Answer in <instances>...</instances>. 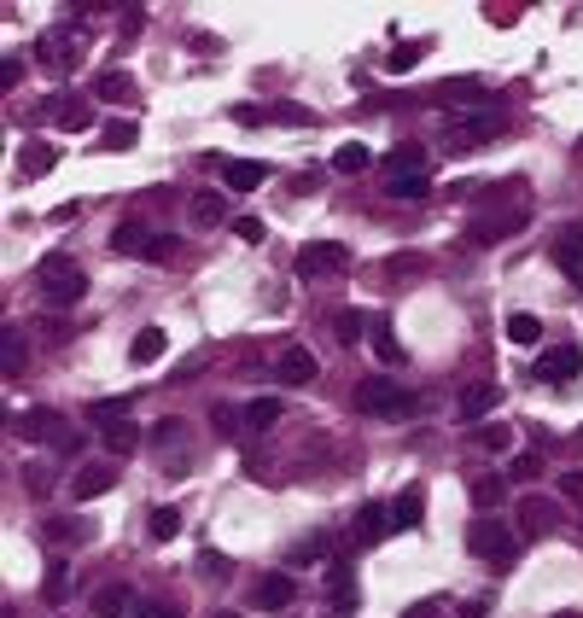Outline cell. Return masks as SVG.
Instances as JSON below:
<instances>
[{
  "mask_svg": "<svg viewBox=\"0 0 583 618\" xmlns=\"http://www.w3.org/2000/svg\"><path fill=\"white\" fill-rule=\"evenodd\" d=\"M560 502H572V508H583V467H572V473H560Z\"/></svg>",
  "mask_w": 583,
  "mask_h": 618,
  "instance_id": "ee69618b",
  "label": "cell"
},
{
  "mask_svg": "<svg viewBox=\"0 0 583 618\" xmlns=\"http://www.w3.org/2000/svg\"><path fill=\"white\" fill-rule=\"evenodd\" d=\"M356 409L379 414V420H409L420 409V397H414L409 385H397V379H362L356 385Z\"/></svg>",
  "mask_w": 583,
  "mask_h": 618,
  "instance_id": "3957f363",
  "label": "cell"
},
{
  "mask_svg": "<svg viewBox=\"0 0 583 618\" xmlns=\"http://www.w3.org/2000/svg\"><path fill=\"white\" fill-rule=\"evenodd\" d=\"M129 607H135V601H129V589H123V584L94 589V618H123Z\"/></svg>",
  "mask_w": 583,
  "mask_h": 618,
  "instance_id": "d4e9b609",
  "label": "cell"
},
{
  "mask_svg": "<svg viewBox=\"0 0 583 618\" xmlns=\"http://www.w3.org/2000/svg\"><path fill=\"white\" fill-rule=\"evenodd\" d=\"M327 595H333V607H339V618L356 613V572L344 566V560H333L327 566Z\"/></svg>",
  "mask_w": 583,
  "mask_h": 618,
  "instance_id": "e0dca14e",
  "label": "cell"
},
{
  "mask_svg": "<svg viewBox=\"0 0 583 618\" xmlns=\"http://www.w3.org/2000/svg\"><path fill=\"white\" fill-rule=\"evenodd\" d=\"M105 146H111V152H123V146H135V140H140V129H135V123H105Z\"/></svg>",
  "mask_w": 583,
  "mask_h": 618,
  "instance_id": "7bdbcfd3",
  "label": "cell"
},
{
  "mask_svg": "<svg viewBox=\"0 0 583 618\" xmlns=\"http://www.w3.org/2000/svg\"><path fill=\"white\" fill-rule=\"evenodd\" d=\"M578 543H583V537H578Z\"/></svg>",
  "mask_w": 583,
  "mask_h": 618,
  "instance_id": "91938a15",
  "label": "cell"
},
{
  "mask_svg": "<svg viewBox=\"0 0 583 618\" xmlns=\"http://www.w3.org/2000/svg\"><path fill=\"white\" fill-rule=\"evenodd\" d=\"M292 601H298V584H292L286 572L263 578V584H251V607H257V613H286Z\"/></svg>",
  "mask_w": 583,
  "mask_h": 618,
  "instance_id": "4fadbf2b",
  "label": "cell"
},
{
  "mask_svg": "<svg viewBox=\"0 0 583 618\" xmlns=\"http://www.w3.org/2000/svg\"><path fill=\"white\" fill-rule=\"evenodd\" d=\"M199 572L222 578V572H234V560H228V554H216V549H205V554H199Z\"/></svg>",
  "mask_w": 583,
  "mask_h": 618,
  "instance_id": "bcb514c9",
  "label": "cell"
},
{
  "mask_svg": "<svg viewBox=\"0 0 583 618\" xmlns=\"http://www.w3.org/2000/svg\"><path fill=\"white\" fill-rule=\"evenodd\" d=\"M88 420H94V426L129 420V397H94V403H88Z\"/></svg>",
  "mask_w": 583,
  "mask_h": 618,
  "instance_id": "1f68e13d",
  "label": "cell"
},
{
  "mask_svg": "<svg viewBox=\"0 0 583 618\" xmlns=\"http://www.w3.org/2000/svg\"><path fill=\"white\" fill-rule=\"evenodd\" d=\"M461 618H484V601H467V607H461Z\"/></svg>",
  "mask_w": 583,
  "mask_h": 618,
  "instance_id": "11a10c76",
  "label": "cell"
},
{
  "mask_svg": "<svg viewBox=\"0 0 583 618\" xmlns=\"http://www.w3.org/2000/svg\"><path fill=\"white\" fill-rule=\"evenodd\" d=\"M94 100H111V105L135 100V82H129L123 70H100V76H94Z\"/></svg>",
  "mask_w": 583,
  "mask_h": 618,
  "instance_id": "603a6c76",
  "label": "cell"
},
{
  "mask_svg": "<svg viewBox=\"0 0 583 618\" xmlns=\"http://www.w3.org/2000/svg\"><path fill=\"white\" fill-rule=\"evenodd\" d=\"M94 519H47V543H88Z\"/></svg>",
  "mask_w": 583,
  "mask_h": 618,
  "instance_id": "4316f807",
  "label": "cell"
},
{
  "mask_svg": "<svg viewBox=\"0 0 583 618\" xmlns=\"http://www.w3.org/2000/svg\"><path fill=\"white\" fill-rule=\"evenodd\" d=\"M216 618H240V613H216Z\"/></svg>",
  "mask_w": 583,
  "mask_h": 618,
  "instance_id": "9f6ffc18",
  "label": "cell"
},
{
  "mask_svg": "<svg viewBox=\"0 0 583 618\" xmlns=\"http://www.w3.org/2000/svg\"><path fill=\"white\" fill-rule=\"evenodd\" d=\"M18 432H30V438H41V444H65L70 438V420L65 414H53V409H24L18 414Z\"/></svg>",
  "mask_w": 583,
  "mask_h": 618,
  "instance_id": "8fae6325",
  "label": "cell"
},
{
  "mask_svg": "<svg viewBox=\"0 0 583 618\" xmlns=\"http://www.w3.org/2000/svg\"><path fill=\"white\" fill-rule=\"evenodd\" d=\"M234 234H240L245 245H257V240H263V222H257V216H240V222H234Z\"/></svg>",
  "mask_w": 583,
  "mask_h": 618,
  "instance_id": "816d5d0a",
  "label": "cell"
},
{
  "mask_svg": "<svg viewBox=\"0 0 583 618\" xmlns=\"http://www.w3.org/2000/svg\"><path fill=\"white\" fill-rule=\"evenodd\" d=\"M391 519H397V531H420V519H426V490L409 484V490L391 502Z\"/></svg>",
  "mask_w": 583,
  "mask_h": 618,
  "instance_id": "ffe728a7",
  "label": "cell"
},
{
  "mask_svg": "<svg viewBox=\"0 0 583 618\" xmlns=\"http://www.w3.org/2000/svg\"><path fill=\"white\" fill-rule=\"evenodd\" d=\"M554 263H560V275L583 292V222H566V228L554 234Z\"/></svg>",
  "mask_w": 583,
  "mask_h": 618,
  "instance_id": "30bf717a",
  "label": "cell"
},
{
  "mask_svg": "<svg viewBox=\"0 0 583 618\" xmlns=\"http://www.w3.org/2000/svg\"><path fill=\"white\" fill-rule=\"evenodd\" d=\"M35 286H41V298L53 309H70L88 298V275H82V263L65 257V251H53V257H41L35 263Z\"/></svg>",
  "mask_w": 583,
  "mask_h": 618,
  "instance_id": "6da1fadb",
  "label": "cell"
},
{
  "mask_svg": "<svg viewBox=\"0 0 583 618\" xmlns=\"http://www.w3.org/2000/svg\"><path fill=\"white\" fill-rule=\"evenodd\" d=\"M175 251H187L181 240H170V234H158V240L146 245V263H158V269H170L175 263Z\"/></svg>",
  "mask_w": 583,
  "mask_h": 618,
  "instance_id": "f35d334b",
  "label": "cell"
},
{
  "mask_svg": "<svg viewBox=\"0 0 583 618\" xmlns=\"http://www.w3.org/2000/svg\"><path fill=\"white\" fill-rule=\"evenodd\" d=\"M467 549L479 554V560H490V566H508L519 554V537H514V525H502V519H473Z\"/></svg>",
  "mask_w": 583,
  "mask_h": 618,
  "instance_id": "5b68a950",
  "label": "cell"
},
{
  "mask_svg": "<svg viewBox=\"0 0 583 618\" xmlns=\"http://www.w3.org/2000/svg\"><path fill=\"white\" fill-rule=\"evenodd\" d=\"M403 618H444V601H438V595H426V601L403 607Z\"/></svg>",
  "mask_w": 583,
  "mask_h": 618,
  "instance_id": "7dc6e473",
  "label": "cell"
},
{
  "mask_svg": "<svg viewBox=\"0 0 583 618\" xmlns=\"http://www.w3.org/2000/svg\"><path fill=\"white\" fill-rule=\"evenodd\" d=\"M339 275H350V251L339 240H321L298 251V280H339Z\"/></svg>",
  "mask_w": 583,
  "mask_h": 618,
  "instance_id": "8992f818",
  "label": "cell"
},
{
  "mask_svg": "<svg viewBox=\"0 0 583 618\" xmlns=\"http://www.w3.org/2000/svg\"><path fill=\"white\" fill-rule=\"evenodd\" d=\"M327 554H333V537H321V531H315V537H304V543H292V566H309V560H327Z\"/></svg>",
  "mask_w": 583,
  "mask_h": 618,
  "instance_id": "e575fe53",
  "label": "cell"
},
{
  "mask_svg": "<svg viewBox=\"0 0 583 618\" xmlns=\"http://www.w3.org/2000/svg\"><path fill=\"white\" fill-rule=\"evenodd\" d=\"M111 484H117V467H111V461H88V467L70 473V496H76V502H94Z\"/></svg>",
  "mask_w": 583,
  "mask_h": 618,
  "instance_id": "7c38bea8",
  "label": "cell"
},
{
  "mask_svg": "<svg viewBox=\"0 0 583 618\" xmlns=\"http://www.w3.org/2000/svg\"><path fill=\"white\" fill-rule=\"evenodd\" d=\"M374 356L385 362V368H397V362H403V344H397V333H391V321H385V315L374 321Z\"/></svg>",
  "mask_w": 583,
  "mask_h": 618,
  "instance_id": "4dcf8cb0",
  "label": "cell"
},
{
  "mask_svg": "<svg viewBox=\"0 0 583 618\" xmlns=\"http://www.w3.org/2000/svg\"><path fill=\"white\" fill-rule=\"evenodd\" d=\"M41 117L53 123V129H65V135H82L88 123H94V111L82 94H53V100H41Z\"/></svg>",
  "mask_w": 583,
  "mask_h": 618,
  "instance_id": "ba28073f",
  "label": "cell"
},
{
  "mask_svg": "<svg viewBox=\"0 0 583 618\" xmlns=\"http://www.w3.org/2000/svg\"><path fill=\"white\" fill-rule=\"evenodd\" d=\"M502 496H508V479H502V473H479V479H473V508H479V514H490Z\"/></svg>",
  "mask_w": 583,
  "mask_h": 618,
  "instance_id": "cb8c5ba5",
  "label": "cell"
},
{
  "mask_svg": "<svg viewBox=\"0 0 583 618\" xmlns=\"http://www.w3.org/2000/svg\"><path fill=\"white\" fill-rule=\"evenodd\" d=\"M164 344H170V339H164V327H140L135 344H129V356L146 368V362H158V356H164Z\"/></svg>",
  "mask_w": 583,
  "mask_h": 618,
  "instance_id": "83f0119b",
  "label": "cell"
},
{
  "mask_svg": "<svg viewBox=\"0 0 583 618\" xmlns=\"http://www.w3.org/2000/svg\"><path fill=\"white\" fill-rule=\"evenodd\" d=\"M368 164H374V152H368L362 140H344L339 152H333V170H339V175H362Z\"/></svg>",
  "mask_w": 583,
  "mask_h": 618,
  "instance_id": "484cf974",
  "label": "cell"
},
{
  "mask_svg": "<svg viewBox=\"0 0 583 618\" xmlns=\"http://www.w3.org/2000/svg\"><path fill=\"white\" fill-rule=\"evenodd\" d=\"M24 368V339H18V327H6V374H18Z\"/></svg>",
  "mask_w": 583,
  "mask_h": 618,
  "instance_id": "f6af8a7d",
  "label": "cell"
},
{
  "mask_svg": "<svg viewBox=\"0 0 583 618\" xmlns=\"http://www.w3.org/2000/svg\"><path fill=\"white\" fill-rule=\"evenodd\" d=\"M175 438H187L181 420H158V426H152V444H175Z\"/></svg>",
  "mask_w": 583,
  "mask_h": 618,
  "instance_id": "f907efd6",
  "label": "cell"
},
{
  "mask_svg": "<svg viewBox=\"0 0 583 618\" xmlns=\"http://www.w3.org/2000/svg\"><path fill=\"white\" fill-rule=\"evenodd\" d=\"M135 618H181V601H164V595H146V601H135Z\"/></svg>",
  "mask_w": 583,
  "mask_h": 618,
  "instance_id": "8d00e7d4",
  "label": "cell"
},
{
  "mask_svg": "<svg viewBox=\"0 0 583 618\" xmlns=\"http://www.w3.org/2000/svg\"><path fill=\"white\" fill-rule=\"evenodd\" d=\"M269 117H275V123H286V129H309V123H315V111H304V105H292V100H280Z\"/></svg>",
  "mask_w": 583,
  "mask_h": 618,
  "instance_id": "74e56055",
  "label": "cell"
},
{
  "mask_svg": "<svg viewBox=\"0 0 583 618\" xmlns=\"http://www.w3.org/2000/svg\"><path fill=\"white\" fill-rule=\"evenodd\" d=\"M146 228H140V222H123V228H117V234H111V251H117V257H146Z\"/></svg>",
  "mask_w": 583,
  "mask_h": 618,
  "instance_id": "f546056e",
  "label": "cell"
},
{
  "mask_svg": "<svg viewBox=\"0 0 583 618\" xmlns=\"http://www.w3.org/2000/svg\"><path fill=\"white\" fill-rule=\"evenodd\" d=\"M420 53H426V41H409V47H397V53H391V70H409Z\"/></svg>",
  "mask_w": 583,
  "mask_h": 618,
  "instance_id": "681fc988",
  "label": "cell"
},
{
  "mask_svg": "<svg viewBox=\"0 0 583 618\" xmlns=\"http://www.w3.org/2000/svg\"><path fill=\"white\" fill-rule=\"evenodd\" d=\"M263 175H269V164H257V158H228V164H222V181H228L234 193L263 187Z\"/></svg>",
  "mask_w": 583,
  "mask_h": 618,
  "instance_id": "d6986e66",
  "label": "cell"
},
{
  "mask_svg": "<svg viewBox=\"0 0 583 618\" xmlns=\"http://www.w3.org/2000/svg\"><path fill=\"white\" fill-rule=\"evenodd\" d=\"M502 403V385H490V379H479V385H467L461 391V403H455V420H484V414Z\"/></svg>",
  "mask_w": 583,
  "mask_h": 618,
  "instance_id": "9a60e30c",
  "label": "cell"
},
{
  "mask_svg": "<svg viewBox=\"0 0 583 618\" xmlns=\"http://www.w3.org/2000/svg\"><path fill=\"white\" fill-rule=\"evenodd\" d=\"M53 164H59V152H53V146H41V140H30V146H24V158H18V175L41 181V175H53Z\"/></svg>",
  "mask_w": 583,
  "mask_h": 618,
  "instance_id": "7402d4cb",
  "label": "cell"
},
{
  "mask_svg": "<svg viewBox=\"0 0 583 618\" xmlns=\"http://www.w3.org/2000/svg\"><path fill=\"white\" fill-rule=\"evenodd\" d=\"M362 327H368V315H362V309H344L339 321H333V333H339L344 344H356V339H362Z\"/></svg>",
  "mask_w": 583,
  "mask_h": 618,
  "instance_id": "b9f144b4",
  "label": "cell"
},
{
  "mask_svg": "<svg viewBox=\"0 0 583 618\" xmlns=\"http://www.w3.org/2000/svg\"><path fill=\"white\" fill-rule=\"evenodd\" d=\"M100 438H105L111 455H135V449H140V426H135V420H111V426H100Z\"/></svg>",
  "mask_w": 583,
  "mask_h": 618,
  "instance_id": "44dd1931",
  "label": "cell"
},
{
  "mask_svg": "<svg viewBox=\"0 0 583 618\" xmlns=\"http://www.w3.org/2000/svg\"><path fill=\"white\" fill-rule=\"evenodd\" d=\"M508 339H514V344H537V339H543V321H537V315H514V321H508Z\"/></svg>",
  "mask_w": 583,
  "mask_h": 618,
  "instance_id": "ab89813d",
  "label": "cell"
},
{
  "mask_svg": "<svg viewBox=\"0 0 583 618\" xmlns=\"http://www.w3.org/2000/svg\"><path fill=\"white\" fill-rule=\"evenodd\" d=\"M391 531H397V519H391V508H379V502H368V508L356 514V543H368V549L385 543Z\"/></svg>",
  "mask_w": 583,
  "mask_h": 618,
  "instance_id": "2e32d148",
  "label": "cell"
},
{
  "mask_svg": "<svg viewBox=\"0 0 583 618\" xmlns=\"http://www.w3.org/2000/svg\"><path fill=\"white\" fill-rule=\"evenodd\" d=\"M275 420H280V397H257V403L245 409V426H251V432H269Z\"/></svg>",
  "mask_w": 583,
  "mask_h": 618,
  "instance_id": "d6a6232c",
  "label": "cell"
},
{
  "mask_svg": "<svg viewBox=\"0 0 583 618\" xmlns=\"http://www.w3.org/2000/svg\"><path fill=\"white\" fill-rule=\"evenodd\" d=\"M508 129V117H502V105H473V111H455L444 123V146L449 152H473L484 140H496Z\"/></svg>",
  "mask_w": 583,
  "mask_h": 618,
  "instance_id": "7a4b0ae2",
  "label": "cell"
},
{
  "mask_svg": "<svg viewBox=\"0 0 583 618\" xmlns=\"http://www.w3.org/2000/svg\"><path fill=\"white\" fill-rule=\"evenodd\" d=\"M269 374H275V385H286V391H292V385H309L321 368H315V350H304V344H286V350L275 356V368H269Z\"/></svg>",
  "mask_w": 583,
  "mask_h": 618,
  "instance_id": "9c48e42d",
  "label": "cell"
},
{
  "mask_svg": "<svg viewBox=\"0 0 583 618\" xmlns=\"http://www.w3.org/2000/svg\"><path fill=\"white\" fill-rule=\"evenodd\" d=\"M508 473H514V479H537V473H543V461H537V455H519Z\"/></svg>",
  "mask_w": 583,
  "mask_h": 618,
  "instance_id": "f5cc1de1",
  "label": "cell"
},
{
  "mask_svg": "<svg viewBox=\"0 0 583 618\" xmlns=\"http://www.w3.org/2000/svg\"><path fill=\"white\" fill-rule=\"evenodd\" d=\"M560 502L554 496H519V508H514V525L525 531V537H549L554 525H560Z\"/></svg>",
  "mask_w": 583,
  "mask_h": 618,
  "instance_id": "52a82bcc",
  "label": "cell"
},
{
  "mask_svg": "<svg viewBox=\"0 0 583 618\" xmlns=\"http://www.w3.org/2000/svg\"><path fill=\"white\" fill-rule=\"evenodd\" d=\"M578 368H583V350H578V344H554L549 356L537 362V379H549V385H566V379H578Z\"/></svg>",
  "mask_w": 583,
  "mask_h": 618,
  "instance_id": "5bb4252c",
  "label": "cell"
},
{
  "mask_svg": "<svg viewBox=\"0 0 583 618\" xmlns=\"http://www.w3.org/2000/svg\"><path fill=\"white\" fill-rule=\"evenodd\" d=\"M193 222H199V228H216V222H222V199H216V193H199V199H193Z\"/></svg>",
  "mask_w": 583,
  "mask_h": 618,
  "instance_id": "60d3db41",
  "label": "cell"
},
{
  "mask_svg": "<svg viewBox=\"0 0 583 618\" xmlns=\"http://www.w3.org/2000/svg\"><path fill=\"white\" fill-rule=\"evenodd\" d=\"M234 123H245V129H257V123H263V111H257V105H234Z\"/></svg>",
  "mask_w": 583,
  "mask_h": 618,
  "instance_id": "db71d44e",
  "label": "cell"
},
{
  "mask_svg": "<svg viewBox=\"0 0 583 618\" xmlns=\"http://www.w3.org/2000/svg\"><path fill=\"white\" fill-rule=\"evenodd\" d=\"M146 525H152V543H170L175 531H181V514H175V508H152Z\"/></svg>",
  "mask_w": 583,
  "mask_h": 618,
  "instance_id": "d590c367",
  "label": "cell"
},
{
  "mask_svg": "<svg viewBox=\"0 0 583 618\" xmlns=\"http://www.w3.org/2000/svg\"><path fill=\"white\" fill-rule=\"evenodd\" d=\"M560 618H572V613H560Z\"/></svg>",
  "mask_w": 583,
  "mask_h": 618,
  "instance_id": "680465c9",
  "label": "cell"
},
{
  "mask_svg": "<svg viewBox=\"0 0 583 618\" xmlns=\"http://www.w3.org/2000/svg\"><path fill=\"white\" fill-rule=\"evenodd\" d=\"M479 444H484V449H508V444H514V432H508V426H484Z\"/></svg>",
  "mask_w": 583,
  "mask_h": 618,
  "instance_id": "c3c4849f",
  "label": "cell"
},
{
  "mask_svg": "<svg viewBox=\"0 0 583 618\" xmlns=\"http://www.w3.org/2000/svg\"><path fill=\"white\" fill-rule=\"evenodd\" d=\"M82 47H88V35L76 30V24H59V30H47L35 41V59H41L47 76H65V70L82 65Z\"/></svg>",
  "mask_w": 583,
  "mask_h": 618,
  "instance_id": "277c9868",
  "label": "cell"
},
{
  "mask_svg": "<svg viewBox=\"0 0 583 618\" xmlns=\"http://www.w3.org/2000/svg\"><path fill=\"white\" fill-rule=\"evenodd\" d=\"M385 170H391V175H426V170H432V158H426V146L397 140V146L385 152Z\"/></svg>",
  "mask_w": 583,
  "mask_h": 618,
  "instance_id": "ac0fdd59",
  "label": "cell"
},
{
  "mask_svg": "<svg viewBox=\"0 0 583 618\" xmlns=\"http://www.w3.org/2000/svg\"><path fill=\"white\" fill-rule=\"evenodd\" d=\"M426 187H432L426 175H385V193H391V199H426Z\"/></svg>",
  "mask_w": 583,
  "mask_h": 618,
  "instance_id": "836d02e7",
  "label": "cell"
},
{
  "mask_svg": "<svg viewBox=\"0 0 583 618\" xmlns=\"http://www.w3.org/2000/svg\"><path fill=\"white\" fill-rule=\"evenodd\" d=\"M41 595H47L53 607H65V601H70V566L59 560V554L47 560V584H41Z\"/></svg>",
  "mask_w": 583,
  "mask_h": 618,
  "instance_id": "f1b7e54d",
  "label": "cell"
},
{
  "mask_svg": "<svg viewBox=\"0 0 583 618\" xmlns=\"http://www.w3.org/2000/svg\"><path fill=\"white\" fill-rule=\"evenodd\" d=\"M578 438H583V426H578Z\"/></svg>",
  "mask_w": 583,
  "mask_h": 618,
  "instance_id": "6f0895ef",
  "label": "cell"
}]
</instances>
